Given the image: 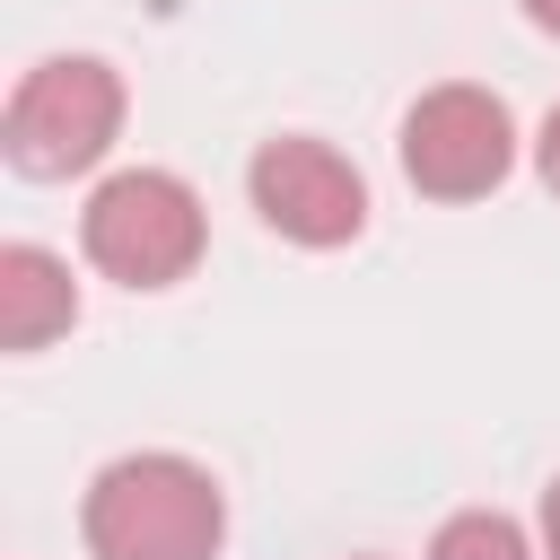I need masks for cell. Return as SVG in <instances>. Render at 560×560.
Instances as JSON below:
<instances>
[{
  "label": "cell",
  "instance_id": "cell-1",
  "mask_svg": "<svg viewBox=\"0 0 560 560\" xmlns=\"http://www.w3.org/2000/svg\"><path fill=\"white\" fill-rule=\"evenodd\" d=\"M79 534L96 560H210L228 534V499L192 455H114L88 499H79Z\"/></svg>",
  "mask_w": 560,
  "mask_h": 560
},
{
  "label": "cell",
  "instance_id": "cell-2",
  "mask_svg": "<svg viewBox=\"0 0 560 560\" xmlns=\"http://www.w3.org/2000/svg\"><path fill=\"white\" fill-rule=\"evenodd\" d=\"M79 245H88V262H96L105 280H122V289H175V280L201 262L210 219H201V192H192L184 175H166V166H122V175H105V184L88 192Z\"/></svg>",
  "mask_w": 560,
  "mask_h": 560
},
{
  "label": "cell",
  "instance_id": "cell-3",
  "mask_svg": "<svg viewBox=\"0 0 560 560\" xmlns=\"http://www.w3.org/2000/svg\"><path fill=\"white\" fill-rule=\"evenodd\" d=\"M122 131V79L114 61L96 52H52L35 61L18 88H9V114H0V149L18 175L35 184H61V175H88Z\"/></svg>",
  "mask_w": 560,
  "mask_h": 560
},
{
  "label": "cell",
  "instance_id": "cell-4",
  "mask_svg": "<svg viewBox=\"0 0 560 560\" xmlns=\"http://www.w3.org/2000/svg\"><path fill=\"white\" fill-rule=\"evenodd\" d=\"M508 166H516V122L472 79H446V88H429L402 114V175H411V192H429V201H481V192L508 184Z\"/></svg>",
  "mask_w": 560,
  "mask_h": 560
},
{
  "label": "cell",
  "instance_id": "cell-5",
  "mask_svg": "<svg viewBox=\"0 0 560 560\" xmlns=\"http://www.w3.org/2000/svg\"><path fill=\"white\" fill-rule=\"evenodd\" d=\"M245 192H254V210H262L271 236L315 245V254H324V245H350V236L368 228V175H359L332 140H315V131L262 140L254 166H245Z\"/></svg>",
  "mask_w": 560,
  "mask_h": 560
},
{
  "label": "cell",
  "instance_id": "cell-6",
  "mask_svg": "<svg viewBox=\"0 0 560 560\" xmlns=\"http://www.w3.org/2000/svg\"><path fill=\"white\" fill-rule=\"evenodd\" d=\"M79 324V280L52 245H0V350H44Z\"/></svg>",
  "mask_w": 560,
  "mask_h": 560
},
{
  "label": "cell",
  "instance_id": "cell-7",
  "mask_svg": "<svg viewBox=\"0 0 560 560\" xmlns=\"http://www.w3.org/2000/svg\"><path fill=\"white\" fill-rule=\"evenodd\" d=\"M429 560H542V551L525 542V525H516V516H499V508H464V516H446V525H438Z\"/></svg>",
  "mask_w": 560,
  "mask_h": 560
},
{
  "label": "cell",
  "instance_id": "cell-8",
  "mask_svg": "<svg viewBox=\"0 0 560 560\" xmlns=\"http://www.w3.org/2000/svg\"><path fill=\"white\" fill-rule=\"evenodd\" d=\"M534 175L560 192V105H551V114H542V131H534Z\"/></svg>",
  "mask_w": 560,
  "mask_h": 560
},
{
  "label": "cell",
  "instance_id": "cell-9",
  "mask_svg": "<svg viewBox=\"0 0 560 560\" xmlns=\"http://www.w3.org/2000/svg\"><path fill=\"white\" fill-rule=\"evenodd\" d=\"M542 560H560V472H551V490H542Z\"/></svg>",
  "mask_w": 560,
  "mask_h": 560
},
{
  "label": "cell",
  "instance_id": "cell-10",
  "mask_svg": "<svg viewBox=\"0 0 560 560\" xmlns=\"http://www.w3.org/2000/svg\"><path fill=\"white\" fill-rule=\"evenodd\" d=\"M525 18H534L542 35H560V0H525Z\"/></svg>",
  "mask_w": 560,
  "mask_h": 560
}]
</instances>
